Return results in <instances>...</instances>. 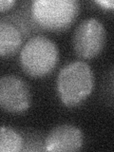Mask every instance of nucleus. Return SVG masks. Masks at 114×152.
I'll return each instance as SVG.
<instances>
[{"label":"nucleus","mask_w":114,"mask_h":152,"mask_svg":"<svg viewBox=\"0 0 114 152\" xmlns=\"http://www.w3.org/2000/svg\"><path fill=\"white\" fill-rule=\"evenodd\" d=\"M94 88V74L88 64L74 61L61 69L57 77V93L65 106L77 107L86 101Z\"/></svg>","instance_id":"nucleus-1"},{"label":"nucleus","mask_w":114,"mask_h":152,"mask_svg":"<svg viewBox=\"0 0 114 152\" xmlns=\"http://www.w3.org/2000/svg\"><path fill=\"white\" fill-rule=\"evenodd\" d=\"M59 59L56 44L50 38L38 35L31 38L20 52L22 69L33 78H42L54 69Z\"/></svg>","instance_id":"nucleus-2"},{"label":"nucleus","mask_w":114,"mask_h":152,"mask_svg":"<svg viewBox=\"0 0 114 152\" xmlns=\"http://www.w3.org/2000/svg\"><path fill=\"white\" fill-rule=\"evenodd\" d=\"M80 3L77 0H35L31 3V13L35 22L52 31L69 28L77 18Z\"/></svg>","instance_id":"nucleus-3"},{"label":"nucleus","mask_w":114,"mask_h":152,"mask_svg":"<svg viewBox=\"0 0 114 152\" xmlns=\"http://www.w3.org/2000/svg\"><path fill=\"white\" fill-rule=\"evenodd\" d=\"M107 33L102 22L96 18L85 19L76 27L72 46L81 58L91 59L101 53L106 43Z\"/></svg>","instance_id":"nucleus-4"},{"label":"nucleus","mask_w":114,"mask_h":152,"mask_svg":"<svg viewBox=\"0 0 114 152\" xmlns=\"http://www.w3.org/2000/svg\"><path fill=\"white\" fill-rule=\"evenodd\" d=\"M31 104V89L22 78L12 74L0 78V108L11 113H21L28 109Z\"/></svg>","instance_id":"nucleus-5"},{"label":"nucleus","mask_w":114,"mask_h":152,"mask_svg":"<svg viewBox=\"0 0 114 152\" xmlns=\"http://www.w3.org/2000/svg\"><path fill=\"white\" fill-rule=\"evenodd\" d=\"M84 145L83 133L77 126L61 125L51 129L45 141L47 151H79Z\"/></svg>","instance_id":"nucleus-6"},{"label":"nucleus","mask_w":114,"mask_h":152,"mask_svg":"<svg viewBox=\"0 0 114 152\" xmlns=\"http://www.w3.org/2000/svg\"><path fill=\"white\" fill-rule=\"evenodd\" d=\"M22 34L12 23L0 19V57L14 55L22 45Z\"/></svg>","instance_id":"nucleus-7"},{"label":"nucleus","mask_w":114,"mask_h":152,"mask_svg":"<svg viewBox=\"0 0 114 152\" xmlns=\"http://www.w3.org/2000/svg\"><path fill=\"white\" fill-rule=\"evenodd\" d=\"M23 138L10 126H0V152H19L23 149Z\"/></svg>","instance_id":"nucleus-8"},{"label":"nucleus","mask_w":114,"mask_h":152,"mask_svg":"<svg viewBox=\"0 0 114 152\" xmlns=\"http://www.w3.org/2000/svg\"><path fill=\"white\" fill-rule=\"evenodd\" d=\"M95 3L104 10H113L114 8V2L112 0H96Z\"/></svg>","instance_id":"nucleus-9"},{"label":"nucleus","mask_w":114,"mask_h":152,"mask_svg":"<svg viewBox=\"0 0 114 152\" xmlns=\"http://www.w3.org/2000/svg\"><path fill=\"white\" fill-rule=\"evenodd\" d=\"M14 4H15V1L13 0H0V12L12 9Z\"/></svg>","instance_id":"nucleus-10"}]
</instances>
